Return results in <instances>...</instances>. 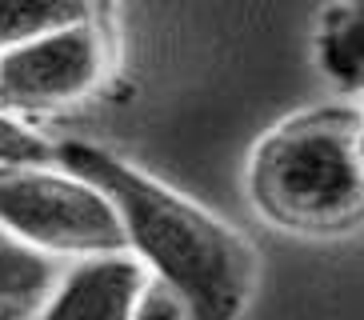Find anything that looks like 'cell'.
<instances>
[{
	"instance_id": "obj_1",
	"label": "cell",
	"mask_w": 364,
	"mask_h": 320,
	"mask_svg": "<svg viewBox=\"0 0 364 320\" xmlns=\"http://www.w3.org/2000/svg\"><path fill=\"white\" fill-rule=\"evenodd\" d=\"M56 169L112 201L129 256L181 304L184 320H240L248 312L260 284V252L245 233L88 140H56Z\"/></svg>"
},
{
	"instance_id": "obj_2",
	"label": "cell",
	"mask_w": 364,
	"mask_h": 320,
	"mask_svg": "<svg viewBox=\"0 0 364 320\" xmlns=\"http://www.w3.org/2000/svg\"><path fill=\"white\" fill-rule=\"evenodd\" d=\"M245 196L260 220L304 240L364 228V108L336 100L272 124L248 152Z\"/></svg>"
},
{
	"instance_id": "obj_3",
	"label": "cell",
	"mask_w": 364,
	"mask_h": 320,
	"mask_svg": "<svg viewBox=\"0 0 364 320\" xmlns=\"http://www.w3.org/2000/svg\"><path fill=\"white\" fill-rule=\"evenodd\" d=\"M0 228L41 256H124V228L100 188L65 169H0Z\"/></svg>"
},
{
	"instance_id": "obj_4",
	"label": "cell",
	"mask_w": 364,
	"mask_h": 320,
	"mask_svg": "<svg viewBox=\"0 0 364 320\" xmlns=\"http://www.w3.org/2000/svg\"><path fill=\"white\" fill-rule=\"evenodd\" d=\"M117 68L112 24H80L0 53V112L53 117L92 100Z\"/></svg>"
},
{
	"instance_id": "obj_5",
	"label": "cell",
	"mask_w": 364,
	"mask_h": 320,
	"mask_svg": "<svg viewBox=\"0 0 364 320\" xmlns=\"http://www.w3.org/2000/svg\"><path fill=\"white\" fill-rule=\"evenodd\" d=\"M149 284V272L129 252L92 256L56 280L36 320H132Z\"/></svg>"
},
{
	"instance_id": "obj_6",
	"label": "cell",
	"mask_w": 364,
	"mask_h": 320,
	"mask_svg": "<svg viewBox=\"0 0 364 320\" xmlns=\"http://www.w3.org/2000/svg\"><path fill=\"white\" fill-rule=\"evenodd\" d=\"M80 24H112V0H0V53Z\"/></svg>"
},
{
	"instance_id": "obj_7",
	"label": "cell",
	"mask_w": 364,
	"mask_h": 320,
	"mask_svg": "<svg viewBox=\"0 0 364 320\" xmlns=\"http://www.w3.org/2000/svg\"><path fill=\"white\" fill-rule=\"evenodd\" d=\"M316 64L341 92H364V0H332L324 9Z\"/></svg>"
},
{
	"instance_id": "obj_8",
	"label": "cell",
	"mask_w": 364,
	"mask_h": 320,
	"mask_svg": "<svg viewBox=\"0 0 364 320\" xmlns=\"http://www.w3.org/2000/svg\"><path fill=\"white\" fill-rule=\"evenodd\" d=\"M60 280L53 256H41L36 248L21 245L12 233L0 228V316H21L28 309H41L44 297Z\"/></svg>"
},
{
	"instance_id": "obj_9",
	"label": "cell",
	"mask_w": 364,
	"mask_h": 320,
	"mask_svg": "<svg viewBox=\"0 0 364 320\" xmlns=\"http://www.w3.org/2000/svg\"><path fill=\"white\" fill-rule=\"evenodd\" d=\"M56 164V144L41 132L0 112V169H41Z\"/></svg>"
},
{
	"instance_id": "obj_10",
	"label": "cell",
	"mask_w": 364,
	"mask_h": 320,
	"mask_svg": "<svg viewBox=\"0 0 364 320\" xmlns=\"http://www.w3.org/2000/svg\"><path fill=\"white\" fill-rule=\"evenodd\" d=\"M132 320H184V312H181V304H176L164 288L149 284V292H144V300H140V309H136V316H132Z\"/></svg>"
},
{
	"instance_id": "obj_11",
	"label": "cell",
	"mask_w": 364,
	"mask_h": 320,
	"mask_svg": "<svg viewBox=\"0 0 364 320\" xmlns=\"http://www.w3.org/2000/svg\"><path fill=\"white\" fill-rule=\"evenodd\" d=\"M0 320H4V316H0Z\"/></svg>"
},
{
	"instance_id": "obj_12",
	"label": "cell",
	"mask_w": 364,
	"mask_h": 320,
	"mask_svg": "<svg viewBox=\"0 0 364 320\" xmlns=\"http://www.w3.org/2000/svg\"><path fill=\"white\" fill-rule=\"evenodd\" d=\"M360 108H364V105H360Z\"/></svg>"
}]
</instances>
